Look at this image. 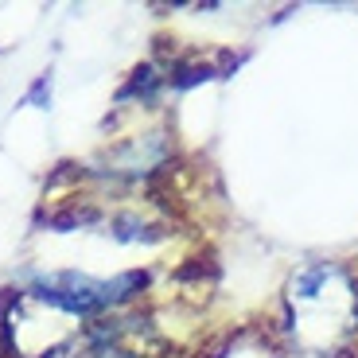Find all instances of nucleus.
<instances>
[{
  "label": "nucleus",
  "instance_id": "obj_1",
  "mask_svg": "<svg viewBox=\"0 0 358 358\" xmlns=\"http://www.w3.org/2000/svg\"><path fill=\"white\" fill-rule=\"evenodd\" d=\"M144 280H148L144 273H121L113 280H94L86 273H36L31 292L66 315H94L141 292Z\"/></svg>",
  "mask_w": 358,
  "mask_h": 358
},
{
  "label": "nucleus",
  "instance_id": "obj_2",
  "mask_svg": "<svg viewBox=\"0 0 358 358\" xmlns=\"http://www.w3.org/2000/svg\"><path fill=\"white\" fill-rule=\"evenodd\" d=\"M47 358H51V355H47Z\"/></svg>",
  "mask_w": 358,
  "mask_h": 358
}]
</instances>
